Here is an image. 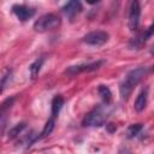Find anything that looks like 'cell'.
Wrapping results in <instances>:
<instances>
[{
  "label": "cell",
  "mask_w": 154,
  "mask_h": 154,
  "mask_svg": "<svg viewBox=\"0 0 154 154\" xmlns=\"http://www.w3.org/2000/svg\"><path fill=\"white\" fill-rule=\"evenodd\" d=\"M147 67H137V69H134L131 70L124 78V81L120 83V87H119V91H120V96L122 99L126 100L130 94L132 93L134 88L142 81V78L147 75Z\"/></svg>",
  "instance_id": "cell-1"
},
{
  "label": "cell",
  "mask_w": 154,
  "mask_h": 154,
  "mask_svg": "<svg viewBox=\"0 0 154 154\" xmlns=\"http://www.w3.org/2000/svg\"><path fill=\"white\" fill-rule=\"evenodd\" d=\"M111 113V107L107 103H102L96 106L83 118V126H101L106 123L108 116Z\"/></svg>",
  "instance_id": "cell-2"
},
{
  "label": "cell",
  "mask_w": 154,
  "mask_h": 154,
  "mask_svg": "<svg viewBox=\"0 0 154 154\" xmlns=\"http://www.w3.org/2000/svg\"><path fill=\"white\" fill-rule=\"evenodd\" d=\"M60 17L55 13H46L41 16L34 23V30L37 32H45L49 30H54L60 25Z\"/></svg>",
  "instance_id": "cell-3"
},
{
  "label": "cell",
  "mask_w": 154,
  "mask_h": 154,
  "mask_svg": "<svg viewBox=\"0 0 154 154\" xmlns=\"http://www.w3.org/2000/svg\"><path fill=\"white\" fill-rule=\"evenodd\" d=\"M108 32L102 31V30H95V31H90L87 35L83 36V42L90 46H102L103 43H106L108 41Z\"/></svg>",
  "instance_id": "cell-4"
},
{
  "label": "cell",
  "mask_w": 154,
  "mask_h": 154,
  "mask_svg": "<svg viewBox=\"0 0 154 154\" xmlns=\"http://www.w3.org/2000/svg\"><path fill=\"white\" fill-rule=\"evenodd\" d=\"M140 17H141V7L138 1H132L130 5V11H129V20L128 25L131 31H135L138 29L140 25Z\"/></svg>",
  "instance_id": "cell-5"
},
{
  "label": "cell",
  "mask_w": 154,
  "mask_h": 154,
  "mask_svg": "<svg viewBox=\"0 0 154 154\" xmlns=\"http://www.w3.org/2000/svg\"><path fill=\"white\" fill-rule=\"evenodd\" d=\"M105 61L102 60H97V61H94V63H89V64H81V65H76V66H70L65 73L70 75V76H76L81 72H89V71H94V70H97Z\"/></svg>",
  "instance_id": "cell-6"
},
{
  "label": "cell",
  "mask_w": 154,
  "mask_h": 154,
  "mask_svg": "<svg viewBox=\"0 0 154 154\" xmlns=\"http://www.w3.org/2000/svg\"><path fill=\"white\" fill-rule=\"evenodd\" d=\"M12 12L16 14V17L20 20V22H25L28 20L29 18H31L34 14H35V8L31 7V6H28V5H13L12 6Z\"/></svg>",
  "instance_id": "cell-7"
},
{
  "label": "cell",
  "mask_w": 154,
  "mask_h": 154,
  "mask_svg": "<svg viewBox=\"0 0 154 154\" xmlns=\"http://www.w3.org/2000/svg\"><path fill=\"white\" fill-rule=\"evenodd\" d=\"M63 12H64V14L67 17V18H70V19H73L78 13H81V11H82V4L79 2V1H69L67 4H65L64 6H63Z\"/></svg>",
  "instance_id": "cell-8"
},
{
  "label": "cell",
  "mask_w": 154,
  "mask_h": 154,
  "mask_svg": "<svg viewBox=\"0 0 154 154\" xmlns=\"http://www.w3.org/2000/svg\"><path fill=\"white\" fill-rule=\"evenodd\" d=\"M147 97H148V89L144 88L140 91V94L137 95L136 100H135V103H134V108L137 111V112H142L147 105Z\"/></svg>",
  "instance_id": "cell-9"
},
{
  "label": "cell",
  "mask_w": 154,
  "mask_h": 154,
  "mask_svg": "<svg viewBox=\"0 0 154 154\" xmlns=\"http://www.w3.org/2000/svg\"><path fill=\"white\" fill-rule=\"evenodd\" d=\"M63 105H64V99H63V96H61V95H55V96L53 97V100H52V112H51V116H52L53 118H55V117L59 114V112H60Z\"/></svg>",
  "instance_id": "cell-10"
},
{
  "label": "cell",
  "mask_w": 154,
  "mask_h": 154,
  "mask_svg": "<svg viewBox=\"0 0 154 154\" xmlns=\"http://www.w3.org/2000/svg\"><path fill=\"white\" fill-rule=\"evenodd\" d=\"M45 63V57H40L38 59H36L31 65H30V76L32 79H35L37 77V75L40 73V70L42 67Z\"/></svg>",
  "instance_id": "cell-11"
},
{
  "label": "cell",
  "mask_w": 154,
  "mask_h": 154,
  "mask_svg": "<svg viewBox=\"0 0 154 154\" xmlns=\"http://www.w3.org/2000/svg\"><path fill=\"white\" fill-rule=\"evenodd\" d=\"M97 91H99V95L101 96L103 103L109 105L111 103V100H112V93H111L109 88L107 85H99Z\"/></svg>",
  "instance_id": "cell-12"
},
{
  "label": "cell",
  "mask_w": 154,
  "mask_h": 154,
  "mask_svg": "<svg viewBox=\"0 0 154 154\" xmlns=\"http://www.w3.org/2000/svg\"><path fill=\"white\" fill-rule=\"evenodd\" d=\"M54 119H55V118L51 117V118L47 120V123H46V125H45V128H43V130H42V132H41V137H47L48 135L52 134V131H53V129H54V124H55V120H54Z\"/></svg>",
  "instance_id": "cell-13"
},
{
  "label": "cell",
  "mask_w": 154,
  "mask_h": 154,
  "mask_svg": "<svg viewBox=\"0 0 154 154\" xmlns=\"http://www.w3.org/2000/svg\"><path fill=\"white\" fill-rule=\"evenodd\" d=\"M25 128V123H19V124H17V125H14L12 129H10V131H8V138H14V137H17L22 131H23V129Z\"/></svg>",
  "instance_id": "cell-14"
},
{
  "label": "cell",
  "mask_w": 154,
  "mask_h": 154,
  "mask_svg": "<svg viewBox=\"0 0 154 154\" xmlns=\"http://www.w3.org/2000/svg\"><path fill=\"white\" fill-rule=\"evenodd\" d=\"M142 124H132V125H130L129 128H128V131H126V134H128V137L129 138H132V137H135V136H137L138 134H140V131L142 130Z\"/></svg>",
  "instance_id": "cell-15"
},
{
  "label": "cell",
  "mask_w": 154,
  "mask_h": 154,
  "mask_svg": "<svg viewBox=\"0 0 154 154\" xmlns=\"http://www.w3.org/2000/svg\"><path fill=\"white\" fill-rule=\"evenodd\" d=\"M11 75H12V73H11V71H10V70H7V71H6V73L4 75V77H2V84H1V85H2V91H4V90H5V88H6V81H7L8 78L11 79Z\"/></svg>",
  "instance_id": "cell-16"
}]
</instances>
